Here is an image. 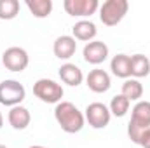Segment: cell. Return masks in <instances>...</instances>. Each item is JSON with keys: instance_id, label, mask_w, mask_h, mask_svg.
<instances>
[{"instance_id": "1", "label": "cell", "mask_w": 150, "mask_h": 148, "mask_svg": "<svg viewBox=\"0 0 150 148\" xmlns=\"http://www.w3.org/2000/svg\"><path fill=\"white\" fill-rule=\"evenodd\" d=\"M54 118H56L58 125L65 132H68V134H75V132L82 131L84 122H86L84 113L79 110L74 103H70V101H59L56 105Z\"/></svg>"}, {"instance_id": "2", "label": "cell", "mask_w": 150, "mask_h": 148, "mask_svg": "<svg viewBox=\"0 0 150 148\" xmlns=\"http://www.w3.org/2000/svg\"><path fill=\"white\" fill-rule=\"evenodd\" d=\"M150 127V101H138L133 111H131V120L127 124V134L133 143L138 145V140L142 132Z\"/></svg>"}, {"instance_id": "3", "label": "cell", "mask_w": 150, "mask_h": 148, "mask_svg": "<svg viewBox=\"0 0 150 148\" xmlns=\"http://www.w3.org/2000/svg\"><path fill=\"white\" fill-rule=\"evenodd\" d=\"M129 11L127 0H107L100 5V19L107 26L119 25Z\"/></svg>"}, {"instance_id": "4", "label": "cell", "mask_w": 150, "mask_h": 148, "mask_svg": "<svg viewBox=\"0 0 150 148\" xmlns=\"http://www.w3.org/2000/svg\"><path fill=\"white\" fill-rule=\"evenodd\" d=\"M33 94L37 96L42 103H59L65 91L61 84L51 80V78H38L33 84Z\"/></svg>"}, {"instance_id": "5", "label": "cell", "mask_w": 150, "mask_h": 148, "mask_svg": "<svg viewBox=\"0 0 150 148\" xmlns=\"http://www.w3.org/2000/svg\"><path fill=\"white\" fill-rule=\"evenodd\" d=\"M25 96H26L25 85L19 84L18 80L7 78V80L0 82V105L11 106V108L18 106V105H21Z\"/></svg>"}, {"instance_id": "6", "label": "cell", "mask_w": 150, "mask_h": 148, "mask_svg": "<svg viewBox=\"0 0 150 148\" xmlns=\"http://www.w3.org/2000/svg\"><path fill=\"white\" fill-rule=\"evenodd\" d=\"M84 118L87 120V124H89L93 129H105V127L110 124L112 113H110V110H108L107 105L96 101V103H89V105L86 106Z\"/></svg>"}, {"instance_id": "7", "label": "cell", "mask_w": 150, "mask_h": 148, "mask_svg": "<svg viewBox=\"0 0 150 148\" xmlns=\"http://www.w3.org/2000/svg\"><path fill=\"white\" fill-rule=\"evenodd\" d=\"M30 63V56L23 47H9L2 54V65L9 72H23Z\"/></svg>"}, {"instance_id": "8", "label": "cell", "mask_w": 150, "mask_h": 148, "mask_svg": "<svg viewBox=\"0 0 150 148\" xmlns=\"http://www.w3.org/2000/svg\"><path fill=\"white\" fill-rule=\"evenodd\" d=\"M63 7L67 14L74 18H87L100 9V2L98 0H65Z\"/></svg>"}, {"instance_id": "9", "label": "cell", "mask_w": 150, "mask_h": 148, "mask_svg": "<svg viewBox=\"0 0 150 148\" xmlns=\"http://www.w3.org/2000/svg\"><path fill=\"white\" fill-rule=\"evenodd\" d=\"M82 56H84L86 63H89V65H101L108 58V45L101 40L87 42L82 51Z\"/></svg>"}, {"instance_id": "10", "label": "cell", "mask_w": 150, "mask_h": 148, "mask_svg": "<svg viewBox=\"0 0 150 148\" xmlns=\"http://www.w3.org/2000/svg\"><path fill=\"white\" fill-rule=\"evenodd\" d=\"M86 84H87V87H89L93 92L101 94V92H107V91L110 89L112 80H110V75L107 73L105 70L96 68V70H91L89 75L86 77Z\"/></svg>"}, {"instance_id": "11", "label": "cell", "mask_w": 150, "mask_h": 148, "mask_svg": "<svg viewBox=\"0 0 150 148\" xmlns=\"http://www.w3.org/2000/svg\"><path fill=\"white\" fill-rule=\"evenodd\" d=\"M77 51V42L70 35H61L54 40L52 45V52L58 59H70Z\"/></svg>"}, {"instance_id": "12", "label": "cell", "mask_w": 150, "mask_h": 148, "mask_svg": "<svg viewBox=\"0 0 150 148\" xmlns=\"http://www.w3.org/2000/svg\"><path fill=\"white\" fill-rule=\"evenodd\" d=\"M7 120H9V124H11L12 129H16V131H23V129H26V127L30 125V122H32V115H30L28 108L18 105V106H12V108L9 110Z\"/></svg>"}, {"instance_id": "13", "label": "cell", "mask_w": 150, "mask_h": 148, "mask_svg": "<svg viewBox=\"0 0 150 148\" xmlns=\"http://www.w3.org/2000/svg\"><path fill=\"white\" fill-rule=\"evenodd\" d=\"M59 78L67 84V85H72V87H77V85H80L82 84V80H84V73H82V70L74 65V63H65V65H61V68H59Z\"/></svg>"}, {"instance_id": "14", "label": "cell", "mask_w": 150, "mask_h": 148, "mask_svg": "<svg viewBox=\"0 0 150 148\" xmlns=\"http://www.w3.org/2000/svg\"><path fill=\"white\" fill-rule=\"evenodd\" d=\"M72 32H74L75 40H82V42H93V38L98 33L96 25L93 21H87V19L77 21L74 25V28H72Z\"/></svg>"}, {"instance_id": "15", "label": "cell", "mask_w": 150, "mask_h": 148, "mask_svg": "<svg viewBox=\"0 0 150 148\" xmlns=\"http://www.w3.org/2000/svg\"><path fill=\"white\" fill-rule=\"evenodd\" d=\"M110 70L119 78H129L131 77V59L127 54H117L110 61Z\"/></svg>"}, {"instance_id": "16", "label": "cell", "mask_w": 150, "mask_h": 148, "mask_svg": "<svg viewBox=\"0 0 150 148\" xmlns=\"http://www.w3.org/2000/svg\"><path fill=\"white\" fill-rule=\"evenodd\" d=\"M129 59H131V77H134L138 80L150 73V59L147 56L133 54V56H129Z\"/></svg>"}, {"instance_id": "17", "label": "cell", "mask_w": 150, "mask_h": 148, "mask_svg": "<svg viewBox=\"0 0 150 148\" xmlns=\"http://www.w3.org/2000/svg\"><path fill=\"white\" fill-rule=\"evenodd\" d=\"M120 94L124 98H127L129 101H140V98L143 96V85L136 78H127L122 84V92Z\"/></svg>"}, {"instance_id": "18", "label": "cell", "mask_w": 150, "mask_h": 148, "mask_svg": "<svg viewBox=\"0 0 150 148\" xmlns=\"http://www.w3.org/2000/svg\"><path fill=\"white\" fill-rule=\"evenodd\" d=\"M26 7L35 18L44 19L52 12V0H26Z\"/></svg>"}, {"instance_id": "19", "label": "cell", "mask_w": 150, "mask_h": 148, "mask_svg": "<svg viewBox=\"0 0 150 148\" xmlns=\"http://www.w3.org/2000/svg\"><path fill=\"white\" fill-rule=\"evenodd\" d=\"M129 106H131V101H129L127 98H124L122 94H117V96L112 98L108 110H110V113L115 115V117H124V115L129 111Z\"/></svg>"}, {"instance_id": "20", "label": "cell", "mask_w": 150, "mask_h": 148, "mask_svg": "<svg viewBox=\"0 0 150 148\" xmlns=\"http://www.w3.org/2000/svg\"><path fill=\"white\" fill-rule=\"evenodd\" d=\"M19 14V2L18 0H0V19H14Z\"/></svg>"}, {"instance_id": "21", "label": "cell", "mask_w": 150, "mask_h": 148, "mask_svg": "<svg viewBox=\"0 0 150 148\" xmlns=\"http://www.w3.org/2000/svg\"><path fill=\"white\" fill-rule=\"evenodd\" d=\"M138 145L142 148H150V127L142 132V136H140V140H138Z\"/></svg>"}, {"instance_id": "22", "label": "cell", "mask_w": 150, "mask_h": 148, "mask_svg": "<svg viewBox=\"0 0 150 148\" xmlns=\"http://www.w3.org/2000/svg\"><path fill=\"white\" fill-rule=\"evenodd\" d=\"M4 125V115H2V111H0V127Z\"/></svg>"}, {"instance_id": "23", "label": "cell", "mask_w": 150, "mask_h": 148, "mask_svg": "<svg viewBox=\"0 0 150 148\" xmlns=\"http://www.w3.org/2000/svg\"><path fill=\"white\" fill-rule=\"evenodd\" d=\"M28 148H47V147H42V145H33V147H28Z\"/></svg>"}, {"instance_id": "24", "label": "cell", "mask_w": 150, "mask_h": 148, "mask_svg": "<svg viewBox=\"0 0 150 148\" xmlns=\"http://www.w3.org/2000/svg\"><path fill=\"white\" fill-rule=\"evenodd\" d=\"M0 148H7V147H5V145H0Z\"/></svg>"}]
</instances>
